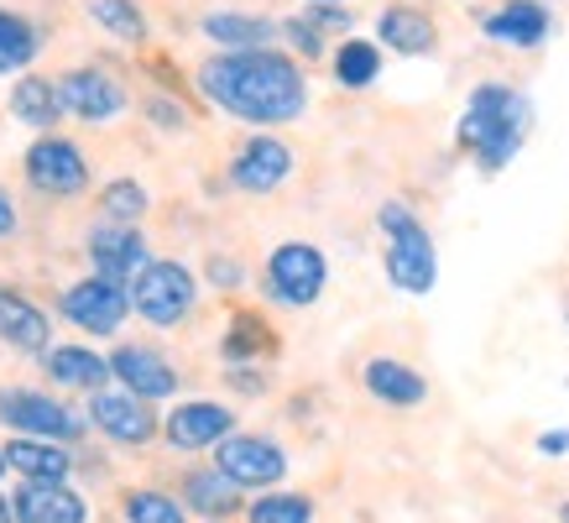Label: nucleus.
<instances>
[{
    "label": "nucleus",
    "instance_id": "1",
    "mask_svg": "<svg viewBox=\"0 0 569 523\" xmlns=\"http://www.w3.org/2000/svg\"><path fill=\"white\" fill-rule=\"evenodd\" d=\"M199 85L220 110L241 116L251 126H282L303 116V73H298L293 58H282L272 48L257 52H224V58H209L199 69Z\"/></svg>",
    "mask_w": 569,
    "mask_h": 523
},
{
    "label": "nucleus",
    "instance_id": "2",
    "mask_svg": "<svg viewBox=\"0 0 569 523\" xmlns=\"http://www.w3.org/2000/svg\"><path fill=\"white\" fill-rule=\"evenodd\" d=\"M522 131H528V100L512 95L501 85H481L466 105V121H460V147L481 157V168L497 174L507 157L518 152Z\"/></svg>",
    "mask_w": 569,
    "mask_h": 523
},
{
    "label": "nucleus",
    "instance_id": "3",
    "mask_svg": "<svg viewBox=\"0 0 569 523\" xmlns=\"http://www.w3.org/2000/svg\"><path fill=\"white\" fill-rule=\"evenodd\" d=\"M381 230H387V278L402 288V294H429L433 288V273H439V262H433V241L429 230L418 226V215L408 205H381Z\"/></svg>",
    "mask_w": 569,
    "mask_h": 523
},
{
    "label": "nucleus",
    "instance_id": "4",
    "mask_svg": "<svg viewBox=\"0 0 569 523\" xmlns=\"http://www.w3.org/2000/svg\"><path fill=\"white\" fill-rule=\"evenodd\" d=\"M131 309L152 325H178L193 309V278L178 262H147L131 283Z\"/></svg>",
    "mask_w": 569,
    "mask_h": 523
},
{
    "label": "nucleus",
    "instance_id": "5",
    "mask_svg": "<svg viewBox=\"0 0 569 523\" xmlns=\"http://www.w3.org/2000/svg\"><path fill=\"white\" fill-rule=\"evenodd\" d=\"M325 278H329V267L309 241L277 246L272 262H267V288H272V298L293 304V309H303V304H313V298L325 294Z\"/></svg>",
    "mask_w": 569,
    "mask_h": 523
},
{
    "label": "nucleus",
    "instance_id": "6",
    "mask_svg": "<svg viewBox=\"0 0 569 523\" xmlns=\"http://www.w3.org/2000/svg\"><path fill=\"white\" fill-rule=\"evenodd\" d=\"M0 424L27 430L32 440H73L84 430L63 403H52L48 393H27V387H6L0 393Z\"/></svg>",
    "mask_w": 569,
    "mask_h": 523
},
{
    "label": "nucleus",
    "instance_id": "7",
    "mask_svg": "<svg viewBox=\"0 0 569 523\" xmlns=\"http://www.w3.org/2000/svg\"><path fill=\"white\" fill-rule=\"evenodd\" d=\"M126 309H131V294L110 278H84L63 294V314L89 335H116L121 330V319H126Z\"/></svg>",
    "mask_w": 569,
    "mask_h": 523
},
{
    "label": "nucleus",
    "instance_id": "8",
    "mask_svg": "<svg viewBox=\"0 0 569 523\" xmlns=\"http://www.w3.org/2000/svg\"><path fill=\"white\" fill-rule=\"evenodd\" d=\"M214 466H220L224 476L236 482V487H272V482H282L288 461H282V451H277L272 440H261V435H230V440H220Z\"/></svg>",
    "mask_w": 569,
    "mask_h": 523
},
{
    "label": "nucleus",
    "instance_id": "9",
    "mask_svg": "<svg viewBox=\"0 0 569 523\" xmlns=\"http://www.w3.org/2000/svg\"><path fill=\"white\" fill-rule=\"evenodd\" d=\"M27 178H32V189H42V194H79L89 184V162L73 141L42 137L32 152H27Z\"/></svg>",
    "mask_w": 569,
    "mask_h": 523
},
{
    "label": "nucleus",
    "instance_id": "10",
    "mask_svg": "<svg viewBox=\"0 0 569 523\" xmlns=\"http://www.w3.org/2000/svg\"><path fill=\"white\" fill-rule=\"evenodd\" d=\"M58 100H63V110L79 116V121H110V116L126 110V89L100 69H73V73H63Z\"/></svg>",
    "mask_w": 569,
    "mask_h": 523
},
{
    "label": "nucleus",
    "instance_id": "11",
    "mask_svg": "<svg viewBox=\"0 0 569 523\" xmlns=\"http://www.w3.org/2000/svg\"><path fill=\"white\" fill-rule=\"evenodd\" d=\"M89 414H94V424H100L104 435L121 440V445H147L157 435V414L137 393H94Z\"/></svg>",
    "mask_w": 569,
    "mask_h": 523
},
{
    "label": "nucleus",
    "instance_id": "12",
    "mask_svg": "<svg viewBox=\"0 0 569 523\" xmlns=\"http://www.w3.org/2000/svg\"><path fill=\"white\" fill-rule=\"evenodd\" d=\"M17 523H84L89 507L84 497L63 482H21L17 492Z\"/></svg>",
    "mask_w": 569,
    "mask_h": 523
},
{
    "label": "nucleus",
    "instance_id": "13",
    "mask_svg": "<svg viewBox=\"0 0 569 523\" xmlns=\"http://www.w3.org/2000/svg\"><path fill=\"white\" fill-rule=\"evenodd\" d=\"M89 257L100 267V278L110 283H137V273L147 267V241L131 226H104L89 236Z\"/></svg>",
    "mask_w": 569,
    "mask_h": 523
},
{
    "label": "nucleus",
    "instance_id": "14",
    "mask_svg": "<svg viewBox=\"0 0 569 523\" xmlns=\"http://www.w3.org/2000/svg\"><path fill=\"white\" fill-rule=\"evenodd\" d=\"M230 424H236V414H230V408L199 398V403L173 408V418H168V440H173L178 451H204V445L230 440Z\"/></svg>",
    "mask_w": 569,
    "mask_h": 523
},
{
    "label": "nucleus",
    "instance_id": "15",
    "mask_svg": "<svg viewBox=\"0 0 569 523\" xmlns=\"http://www.w3.org/2000/svg\"><path fill=\"white\" fill-rule=\"evenodd\" d=\"M110 372H116V377L126 383V393H137V398H168V393L178 387L173 366L147 346H121L116 356H110Z\"/></svg>",
    "mask_w": 569,
    "mask_h": 523
},
{
    "label": "nucleus",
    "instance_id": "16",
    "mask_svg": "<svg viewBox=\"0 0 569 523\" xmlns=\"http://www.w3.org/2000/svg\"><path fill=\"white\" fill-rule=\"evenodd\" d=\"M236 184L241 189H251V194H267V189H277L282 178L293 174V152L282 147V141H272V137H257V141H246L241 147V157H236Z\"/></svg>",
    "mask_w": 569,
    "mask_h": 523
},
{
    "label": "nucleus",
    "instance_id": "17",
    "mask_svg": "<svg viewBox=\"0 0 569 523\" xmlns=\"http://www.w3.org/2000/svg\"><path fill=\"white\" fill-rule=\"evenodd\" d=\"M0 341L17 351H48V314L11 288H0Z\"/></svg>",
    "mask_w": 569,
    "mask_h": 523
},
{
    "label": "nucleus",
    "instance_id": "18",
    "mask_svg": "<svg viewBox=\"0 0 569 523\" xmlns=\"http://www.w3.org/2000/svg\"><path fill=\"white\" fill-rule=\"evenodd\" d=\"M486 32L497 42H512V48H538L549 37V11L538 0H512V6H501L497 17H486Z\"/></svg>",
    "mask_w": 569,
    "mask_h": 523
},
{
    "label": "nucleus",
    "instance_id": "19",
    "mask_svg": "<svg viewBox=\"0 0 569 523\" xmlns=\"http://www.w3.org/2000/svg\"><path fill=\"white\" fill-rule=\"evenodd\" d=\"M366 387H371L381 403H392V408H413V403H423V393H429V383L418 377L413 366L392 362V356L366 362Z\"/></svg>",
    "mask_w": 569,
    "mask_h": 523
},
{
    "label": "nucleus",
    "instance_id": "20",
    "mask_svg": "<svg viewBox=\"0 0 569 523\" xmlns=\"http://www.w3.org/2000/svg\"><path fill=\"white\" fill-rule=\"evenodd\" d=\"M6 466H17L27 482H63L69 476V451H58L52 440H11L6 445Z\"/></svg>",
    "mask_w": 569,
    "mask_h": 523
},
{
    "label": "nucleus",
    "instance_id": "21",
    "mask_svg": "<svg viewBox=\"0 0 569 523\" xmlns=\"http://www.w3.org/2000/svg\"><path fill=\"white\" fill-rule=\"evenodd\" d=\"M48 377L63 387H84V393H100V383L110 377V362H100L94 351L84 346H52L48 351Z\"/></svg>",
    "mask_w": 569,
    "mask_h": 523
},
{
    "label": "nucleus",
    "instance_id": "22",
    "mask_svg": "<svg viewBox=\"0 0 569 523\" xmlns=\"http://www.w3.org/2000/svg\"><path fill=\"white\" fill-rule=\"evenodd\" d=\"M204 37L209 42H224L230 52H257L272 37V21L241 17V11H214V17H204Z\"/></svg>",
    "mask_w": 569,
    "mask_h": 523
},
{
    "label": "nucleus",
    "instance_id": "23",
    "mask_svg": "<svg viewBox=\"0 0 569 523\" xmlns=\"http://www.w3.org/2000/svg\"><path fill=\"white\" fill-rule=\"evenodd\" d=\"M381 42L397 52H429L433 48V21L413 6H392L381 11Z\"/></svg>",
    "mask_w": 569,
    "mask_h": 523
},
{
    "label": "nucleus",
    "instance_id": "24",
    "mask_svg": "<svg viewBox=\"0 0 569 523\" xmlns=\"http://www.w3.org/2000/svg\"><path fill=\"white\" fill-rule=\"evenodd\" d=\"M183 492H189V507L214 513V519H224V513H236V507H241V492H236V482H230L220 466H214V471H193L189 482H183Z\"/></svg>",
    "mask_w": 569,
    "mask_h": 523
},
{
    "label": "nucleus",
    "instance_id": "25",
    "mask_svg": "<svg viewBox=\"0 0 569 523\" xmlns=\"http://www.w3.org/2000/svg\"><path fill=\"white\" fill-rule=\"evenodd\" d=\"M11 110H17L27 126H52L63 116V100H58V89H52L48 79L27 73V79H17V89H11Z\"/></svg>",
    "mask_w": 569,
    "mask_h": 523
},
{
    "label": "nucleus",
    "instance_id": "26",
    "mask_svg": "<svg viewBox=\"0 0 569 523\" xmlns=\"http://www.w3.org/2000/svg\"><path fill=\"white\" fill-rule=\"evenodd\" d=\"M377 73H381V52L371 42H361V37H350L346 48L335 52V79L346 89H366Z\"/></svg>",
    "mask_w": 569,
    "mask_h": 523
},
{
    "label": "nucleus",
    "instance_id": "27",
    "mask_svg": "<svg viewBox=\"0 0 569 523\" xmlns=\"http://www.w3.org/2000/svg\"><path fill=\"white\" fill-rule=\"evenodd\" d=\"M89 17L100 21L104 32H116L121 42H141L147 37V21H141V11L131 0H89Z\"/></svg>",
    "mask_w": 569,
    "mask_h": 523
},
{
    "label": "nucleus",
    "instance_id": "28",
    "mask_svg": "<svg viewBox=\"0 0 569 523\" xmlns=\"http://www.w3.org/2000/svg\"><path fill=\"white\" fill-rule=\"evenodd\" d=\"M32 52H37V32L21 17L0 11V73H11V69H21V63H32Z\"/></svg>",
    "mask_w": 569,
    "mask_h": 523
},
{
    "label": "nucleus",
    "instance_id": "29",
    "mask_svg": "<svg viewBox=\"0 0 569 523\" xmlns=\"http://www.w3.org/2000/svg\"><path fill=\"white\" fill-rule=\"evenodd\" d=\"M126 523H183V507L173 497H162V492H126Z\"/></svg>",
    "mask_w": 569,
    "mask_h": 523
},
{
    "label": "nucleus",
    "instance_id": "30",
    "mask_svg": "<svg viewBox=\"0 0 569 523\" xmlns=\"http://www.w3.org/2000/svg\"><path fill=\"white\" fill-rule=\"evenodd\" d=\"M309 519H313V503L298 497V492H272V497L251 503V523H309Z\"/></svg>",
    "mask_w": 569,
    "mask_h": 523
},
{
    "label": "nucleus",
    "instance_id": "31",
    "mask_svg": "<svg viewBox=\"0 0 569 523\" xmlns=\"http://www.w3.org/2000/svg\"><path fill=\"white\" fill-rule=\"evenodd\" d=\"M141 209H147V194H141V184H131V178H121V184H110V189H104V215H110V220L131 226Z\"/></svg>",
    "mask_w": 569,
    "mask_h": 523
},
{
    "label": "nucleus",
    "instance_id": "32",
    "mask_svg": "<svg viewBox=\"0 0 569 523\" xmlns=\"http://www.w3.org/2000/svg\"><path fill=\"white\" fill-rule=\"evenodd\" d=\"M257 351H267V335L257 330V319H236V335H230L224 356H230V362H246V356H257Z\"/></svg>",
    "mask_w": 569,
    "mask_h": 523
},
{
    "label": "nucleus",
    "instance_id": "33",
    "mask_svg": "<svg viewBox=\"0 0 569 523\" xmlns=\"http://www.w3.org/2000/svg\"><path fill=\"white\" fill-rule=\"evenodd\" d=\"M288 37H293V48L298 52H319V32H313V21H288Z\"/></svg>",
    "mask_w": 569,
    "mask_h": 523
},
{
    "label": "nucleus",
    "instance_id": "34",
    "mask_svg": "<svg viewBox=\"0 0 569 523\" xmlns=\"http://www.w3.org/2000/svg\"><path fill=\"white\" fill-rule=\"evenodd\" d=\"M538 451H543V455H565L569 451V430H559V435H543V440H538Z\"/></svg>",
    "mask_w": 569,
    "mask_h": 523
},
{
    "label": "nucleus",
    "instance_id": "35",
    "mask_svg": "<svg viewBox=\"0 0 569 523\" xmlns=\"http://www.w3.org/2000/svg\"><path fill=\"white\" fill-rule=\"evenodd\" d=\"M17 230V209H11V199L0 194V236H11Z\"/></svg>",
    "mask_w": 569,
    "mask_h": 523
},
{
    "label": "nucleus",
    "instance_id": "36",
    "mask_svg": "<svg viewBox=\"0 0 569 523\" xmlns=\"http://www.w3.org/2000/svg\"><path fill=\"white\" fill-rule=\"evenodd\" d=\"M0 523H17V507H6V497H0Z\"/></svg>",
    "mask_w": 569,
    "mask_h": 523
},
{
    "label": "nucleus",
    "instance_id": "37",
    "mask_svg": "<svg viewBox=\"0 0 569 523\" xmlns=\"http://www.w3.org/2000/svg\"><path fill=\"white\" fill-rule=\"evenodd\" d=\"M565 523H569V503H565Z\"/></svg>",
    "mask_w": 569,
    "mask_h": 523
},
{
    "label": "nucleus",
    "instance_id": "38",
    "mask_svg": "<svg viewBox=\"0 0 569 523\" xmlns=\"http://www.w3.org/2000/svg\"><path fill=\"white\" fill-rule=\"evenodd\" d=\"M0 471H6V455H0Z\"/></svg>",
    "mask_w": 569,
    "mask_h": 523
}]
</instances>
